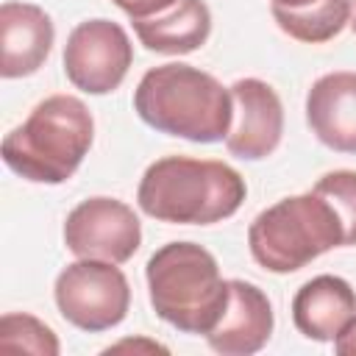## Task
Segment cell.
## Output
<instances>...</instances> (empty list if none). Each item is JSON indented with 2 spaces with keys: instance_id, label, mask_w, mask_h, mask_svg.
Masks as SVG:
<instances>
[{
  "instance_id": "6da1fadb",
  "label": "cell",
  "mask_w": 356,
  "mask_h": 356,
  "mask_svg": "<svg viewBox=\"0 0 356 356\" xmlns=\"http://www.w3.org/2000/svg\"><path fill=\"white\" fill-rule=\"evenodd\" d=\"M134 111L159 134L197 145L222 142L231 131L234 100L214 75L170 61L142 75L134 92Z\"/></svg>"
},
{
  "instance_id": "7a4b0ae2",
  "label": "cell",
  "mask_w": 356,
  "mask_h": 356,
  "mask_svg": "<svg viewBox=\"0 0 356 356\" xmlns=\"http://www.w3.org/2000/svg\"><path fill=\"white\" fill-rule=\"evenodd\" d=\"M245 195V178L225 161L164 156L145 170L136 203L159 222L214 225L234 217Z\"/></svg>"
},
{
  "instance_id": "3957f363",
  "label": "cell",
  "mask_w": 356,
  "mask_h": 356,
  "mask_svg": "<svg viewBox=\"0 0 356 356\" xmlns=\"http://www.w3.org/2000/svg\"><path fill=\"white\" fill-rule=\"evenodd\" d=\"M92 139L95 120L86 103L72 95H50L6 134L3 161L31 184H64L86 159Z\"/></svg>"
},
{
  "instance_id": "277c9868",
  "label": "cell",
  "mask_w": 356,
  "mask_h": 356,
  "mask_svg": "<svg viewBox=\"0 0 356 356\" xmlns=\"http://www.w3.org/2000/svg\"><path fill=\"white\" fill-rule=\"evenodd\" d=\"M153 312L181 334H209L225 312L228 281L217 259L195 242L161 245L145 267Z\"/></svg>"
},
{
  "instance_id": "5b68a950",
  "label": "cell",
  "mask_w": 356,
  "mask_h": 356,
  "mask_svg": "<svg viewBox=\"0 0 356 356\" xmlns=\"http://www.w3.org/2000/svg\"><path fill=\"white\" fill-rule=\"evenodd\" d=\"M248 245L259 267L284 275L345 248V228L337 209L312 189L259 211L248 228Z\"/></svg>"
},
{
  "instance_id": "8992f818",
  "label": "cell",
  "mask_w": 356,
  "mask_h": 356,
  "mask_svg": "<svg viewBox=\"0 0 356 356\" xmlns=\"http://www.w3.org/2000/svg\"><path fill=\"white\" fill-rule=\"evenodd\" d=\"M53 298L70 325L100 334L125 320L131 306V284L114 261L78 259L58 273Z\"/></svg>"
},
{
  "instance_id": "52a82bcc",
  "label": "cell",
  "mask_w": 356,
  "mask_h": 356,
  "mask_svg": "<svg viewBox=\"0 0 356 356\" xmlns=\"http://www.w3.org/2000/svg\"><path fill=\"white\" fill-rule=\"evenodd\" d=\"M134 64V44L122 25L111 19H86L72 28L64 44V72L86 95L114 92Z\"/></svg>"
},
{
  "instance_id": "ba28073f",
  "label": "cell",
  "mask_w": 356,
  "mask_h": 356,
  "mask_svg": "<svg viewBox=\"0 0 356 356\" xmlns=\"http://www.w3.org/2000/svg\"><path fill=\"white\" fill-rule=\"evenodd\" d=\"M64 245L78 259L125 264L142 245V222L117 197H89L67 214Z\"/></svg>"
},
{
  "instance_id": "9c48e42d",
  "label": "cell",
  "mask_w": 356,
  "mask_h": 356,
  "mask_svg": "<svg viewBox=\"0 0 356 356\" xmlns=\"http://www.w3.org/2000/svg\"><path fill=\"white\" fill-rule=\"evenodd\" d=\"M234 100V120L225 136L231 156L242 161H261L281 145L284 106L275 89L259 78H239L228 86Z\"/></svg>"
},
{
  "instance_id": "30bf717a",
  "label": "cell",
  "mask_w": 356,
  "mask_h": 356,
  "mask_svg": "<svg viewBox=\"0 0 356 356\" xmlns=\"http://www.w3.org/2000/svg\"><path fill=\"white\" fill-rule=\"evenodd\" d=\"M273 303L250 281H228V303L217 325L206 334V342L214 353L222 356H250L259 353L273 337Z\"/></svg>"
},
{
  "instance_id": "8fae6325",
  "label": "cell",
  "mask_w": 356,
  "mask_h": 356,
  "mask_svg": "<svg viewBox=\"0 0 356 356\" xmlns=\"http://www.w3.org/2000/svg\"><path fill=\"white\" fill-rule=\"evenodd\" d=\"M56 42L53 19L33 3L8 0L0 6V75H33L50 56Z\"/></svg>"
},
{
  "instance_id": "7c38bea8",
  "label": "cell",
  "mask_w": 356,
  "mask_h": 356,
  "mask_svg": "<svg viewBox=\"0 0 356 356\" xmlns=\"http://www.w3.org/2000/svg\"><path fill=\"white\" fill-rule=\"evenodd\" d=\"M356 320V292L339 275H314L292 298L295 328L314 342H334Z\"/></svg>"
},
{
  "instance_id": "4fadbf2b",
  "label": "cell",
  "mask_w": 356,
  "mask_h": 356,
  "mask_svg": "<svg viewBox=\"0 0 356 356\" xmlns=\"http://www.w3.org/2000/svg\"><path fill=\"white\" fill-rule=\"evenodd\" d=\"M306 122L325 147L356 156V72L317 78L306 95Z\"/></svg>"
},
{
  "instance_id": "5bb4252c",
  "label": "cell",
  "mask_w": 356,
  "mask_h": 356,
  "mask_svg": "<svg viewBox=\"0 0 356 356\" xmlns=\"http://www.w3.org/2000/svg\"><path fill=\"white\" fill-rule=\"evenodd\" d=\"M139 42L164 56H186L206 44L211 33V11L203 0H175L170 8L131 19Z\"/></svg>"
},
{
  "instance_id": "9a60e30c",
  "label": "cell",
  "mask_w": 356,
  "mask_h": 356,
  "mask_svg": "<svg viewBox=\"0 0 356 356\" xmlns=\"http://www.w3.org/2000/svg\"><path fill=\"white\" fill-rule=\"evenodd\" d=\"M275 25L306 44H323L350 22V0H270Z\"/></svg>"
},
{
  "instance_id": "2e32d148",
  "label": "cell",
  "mask_w": 356,
  "mask_h": 356,
  "mask_svg": "<svg viewBox=\"0 0 356 356\" xmlns=\"http://www.w3.org/2000/svg\"><path fill=\"white\" fill-rule=\"evenodd\" d=\"M0 348L3 350H28V353H39V356H56L61 350L50 325H44L33 314H19V312L0 317Z\"/></svg>"
},
{
  "instance_id": "e0dca14e",
  "label": "cell",
  "mask_w": 356,
  "mask_h": 356,
  "mask_svg": "<svg viewBox=\"0 0 356 356\" xmlns=\"http://www.w3.org/2000/svg\"><path fill=\"white\" fill-rule=\"evenodd\" d=\"M314 192H320L339 214L345 228V248H356V172L353 170H334L325 172Z\"/></svg>"
},
{
  "instance_id": "ac0fdd59",
  "label": "cell",
  "mask_w": 356,
  "mask_h": 356,
  "mask_svg": "<svg viewBox=\"0 0 356 356\" xmlns=\"http://www.w3.org/2000/svg\"><path fill=\"white\" fill-rule=\"evenodd\" d=\"M120 11H125L131 19H142V17H153L164 8H170L175 0H111Z\"/></svg>"
},
{
  "instance_id": "d6986e66",
  "label": "cell",
  "mask_w": 356,
  "mask_h": 356,
  "mask_svg": "<svg viewBox=\"0 0 356 356\" xmlns=\"http://www.w3.org/2000/svg\"><path fill=\"white\" fill-rule=\"evenodd\" d=\"M334 350L339 356H356V320L334 339Z\"/></svg>"
},
{
  "instance_id": "ffe728a7",
  "label": "cell",
  "mask_w": 356,
  "mask_h": 356,
  "mask_svg": "<svg viewBox=\"0 0 356 356\" xmlns=\"http://www.w3.org/2000/svg\"><path fill=\"white\" fill-rule=\"evenodd\" d=\"M350 28H353V33H356V0H350V22H348Z\"/></svg>"
}]
</instances>
